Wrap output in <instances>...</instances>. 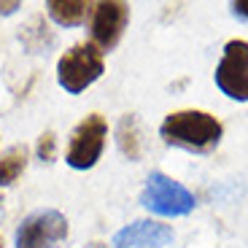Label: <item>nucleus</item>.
Instances as JSON below:
<instances>
[{"label":"nucleus","mask_w":248,"mask_h":248,"mask_svg":"<svg viewBox=\"0 0 248 248\" xmlns=\"http://www.w3.org/2000/svg\"><path fill=\"white\" fill-rule=\"evenodd\" d=\"M221 122L205 111H175L159 127V135L170 146L189 151H211L221 140Z\"/></svg>","instance_id":"1"},{"label":"nucleus","mask_w":248,"mask_h":248,"mask_svg":"<svg viewBox=\"0 0 248 248\" xmlns=\"http://www.w3.org/2000/svg\"><path fill=\"white\" fill-rule=\"evenodd\" d=\"M106 70V62H103V51L94 44H78L70 51H65L57 65V78H60V87L70 94H78L94 84V81L103 76Z\"/></svg>","instance_id":"2"},{"label":"nucleus","mask_w":248,"mask_h":248,"mask_svg":"<svg viewBox=\"0 0 248 248\" xmlns=\"http://www.w3.org/2000/svg\"><path fill=\"white\" fill-rule=\"evenodd\" d=\"M140 202L159 216H184L194 208V194L186 186H181L178 181L168 178L165 173H151Z\"/></svg>","instance_id":"3"},{"label":"nucleus","mask_w":248,"mask_h":248,"mask_svg":"<svg viewBox=\"0 0 248 248\" xmlns=\"http://www.w3.org/2000/svg\"><path fill=\"white\" fill-rule=\"evenodd\" d=\"M106 135H108V124L100 113H92L78 124L70 135V146H68V165L76 170H87L103 154L106 146Z\"/></svg>","instance_id":"4"},{"label":"nucleus","mask_w":248,"mask_h":248,"mask_svg":"<svg viewBox=\"0 0 248 248\" xmlns=\"http://www.w3.org/2000/svg\"><path fill=\"white\" fill-rule=\"evenodd\" d=\"M68 237V218L60 211H38L16 230V248H57Z\"/></svg>","instance_id":"5"},{"label":"nucleus","mask_w":248,"mask_h":248,"mask_svg":"<svg viewBox=\"0 0 248 248\" xmlns=\"http://www.w3.org/2000/svg\"><path fill=\"white\" fill-rule=\"evenodd\" d=\"M216 84L227 97L248 103V44L230 41L216 68Z\"/></svg>","instance_id":"6"},{"label":"nucleus","mask_w":248,"mask_h":248,"mask_svg":"<svg viewBox=\"0 0 248 248\" xmlns=\"http://www.w3.org/2000/svg\"><path fill=\"white\" fill-rule=\"evenodd\" d=\"M130 19L127 3H97L92 16V41L97 49H113Z\"/></svg>","instance_id":"7"},{"label":"nucleus","mask_w":248,"mask_h":248,"mask_svg":"<svg viewBox=\"0 0 248 248\" xmlns=\"http://www.w3.org/2000/svg\"><path fill=\"white\" fill-rule=\"evenodd\" d=\"M173 230L159 221H135L116 232L113 248H173Z\"/></svg>","instance_id":"8"},{"label":"nucleus","mask_w":248,"mask_h":248,"mask_svg":"<svg viewBox=\"0 0 248 248\" xmlns=\"http://www.w3.org/2000/svg\"><path fill=\"white\" fill-rule=\"evenodd\" d=\"M46 8H49V16L57 25H65V27L81 25L89 14V6L78 3V0H51V3H46Z\"/></svg>","instance_id":"9"},{"label":"nucleus","mask_w":248,"mask_h":248,"mask_svg":"<svg viewBox=\"0 0 248 248\" xmlns=\"http://www.w3.org/2000/svg\"><path fill=\"white\" fill-rule=\"evenodd\" d=\"M27 168V149L16 146L8 154L0 156V186H8L22 175V170Z\"/></svg>","instance_id":"10"},{"label":"nucleus","mask_w":248,"mask_h":248,"mask_svg":"<svg viewBox=\"0 0 248 248\" xmlns=\"http://www.w3.org/2000/svg\"><path fill=\"white\" fill-rule=\"evenodd\" d=\"M119 146L122 151L130 159H138L140 154V143H138V124H135V116H124L122 124H119Z\"/></svg>","instance_id":"11"},{"label":"nucleus","mask_w":248,"mask_h":248,"mask_svg":"<svg viewBox=\"0 0 248 248\" xmlns=\"http://www.w3.org/2000/svg\"><path fill=\"white\" fill-rule=\"evenodd\" d=\"M38 156L44 162L54 159V132H44L41 140H38Z\"/></svg>","instance_id":"12"},{"label":"nucleus","mask_w":248,"mask_h":248,"mask_svg":"<svg viewBox=\"0 0 248 248\" xmlns=\"http://www.w3.org/2000/svg\"><path fill=\"white\" fill-rule=\"evenodd\" d=\"M232 11H235V16L248 19V3H232Z\"/></svg>","instance_id":"13"},{"label":"nucleus","mask_w":248,"mask_h":248,"mask_svg":"<svg viewBox=\"0 0 248 248\" xmlns=\"http://www.w3.org/2000/svg\"><path fill=\"white\" fill-rule=\"evenodd\" d=\"M87 248H106L103 243H92V246H87Z\"/></svg>","instance_id":"14"},{"label":"nucleus","mask_w":248,"mask_h":248,"mask_svg":"<svg viewBox=\"0 0 248 248\" xmlns=\"http://www.w3.org/2000/svg\"><path fill=\"white\" fill-rule=\"evenodd\" d=\"M0 248H3V240H0Z\"/></svg>","instance_id":"15"}]
</instances>
